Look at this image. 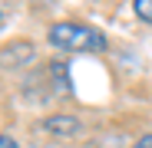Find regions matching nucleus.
Returning <instances> with one entry per match:
<instances>
[{"label":"nucleus","instance_id":"1","mask_svg":"<svg viewBox=\"0 0 152 148\" xmlns=\"http://www.w3.org/2000/svg\"><path fill=\"white\" fill-rule=\"evenodd\" d=\"M46 40L56 49H66V53H103L106 49L103 30L89 27V23H73V20L53 23L50 33H46Z\"/></svg>","mask_w":152,"mask_h":148},{"label":"nucleus","instance_id":"2","mask_svg":"<svg viewBox=\"0 0 152 148\" xmlns=\"http://www.w3.org/2000/svg\"><path fill=\"white\" fill-rule=\"evenodd\" d=\"M33 53H37V49H33L30 43H10V46L0 49V66H7V69H13V66H27V63L33 59Z\"/></svg>","mask_w":152,"mask_h":148},{"label":"nucleus","instance_id":"3","mask_svg":"<svg viewBox=\"0 0 152 148\" xmlns=\"http://www.w3.org/2000/svg\"><path fill=\"white\" fill-rule=\"evenodd\" d=\"M43 129L53 135H76L80 132V118L76 115H50V118H43Z\"/></svg>","mask_w":152,"mask_h":148},{"label":"nucleus","instance_id":"4","mask_svg":"<svg viewBox=\"0 0 152 148\" xmlns=\"http://www.w3.org/2000/svg\"><path fill=\"white\" fill-rule=\"evenodd\" d=\"M132 10L142 23H152V0H132Z\"/></svg>","mask_w":152,"mask_h":148},{"label":"nucleus","instance_id":"5","mask_svg":"<svg viewBox=\"0 0 152 148\" xmlns=\"http://www.w3.org/2000/svg\"><path fill=\"white\" fill-rule=\"evenodd\" d=\"M0 148H20V145H17L10 135H0Z\"/></svg>","mask_w":152,"mask_h":148},{"label":"nucleus","instance_id":"6","mask_svg":"<svg viewBox=\"0 0 152 148\" xmlns=\"http://www.w3.org/2000/svg\"><path fill=\"white\" fill-rule=\"evenodd\" d=\"M132 148H152V135H142V138H139Z\"/></svg>","mask_w":152,"mask_h":148}]
</instances>
